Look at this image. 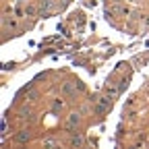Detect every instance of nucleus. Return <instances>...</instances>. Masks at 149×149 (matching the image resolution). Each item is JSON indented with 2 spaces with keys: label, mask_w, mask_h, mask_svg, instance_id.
Returning <instances> with one entry per match:
<instances>
[{
  "label": "nucleus",
  "mask_w": 149,
  "mask_h": 149,
  "mask_svg": "<svg viewBox=\"0 0 149 149\" xmlns=\"http://www.w3.org/2000/svg\"><path fill=\"white\" fill-rule=\"evenodd\" d=\"M74 87H77V83L66 81V83L62 85V93H64V95H74Z\"/></svg>",
  "instance_id": "obj_1"
},
{
  "label": "nucleus",
  "mask_w": 149,
  "mask_h": 149,
  "mask_svg": "<svg viewBox=\"0 0 149 149\" xmlns=\"http://www.w3.org/2000/svg\"><path fill=\"white\" fill-rule=\"evenodd\" d=\"M112 108V100L110 97H100V106H97V112H106Z\"/></svg>",
  "instance_id": "obj_2"
},
{
  "label": "nucleus",
  "mask_w": 149,
  "mask_h": 149,
  "mask_svg": "<svg viewBox=\"0 0 149 149\" xmlns=\"http://www.w3.org/2000/svg\"><path fill=\"white\" fill-rule=\"evenodd\" d=\"M79 120H81V118H79V114H70V116H68V128L77 126V124H79Z\"/></svg>",
  "instance_id": "obj_3"
},
{
  "label": "nucleus",
  "mask_w": 149,
  "mask_h": 149,
  "mask_svg": "<svg viewBox=\"0 0 149 149\" xmlns=\"http://www.w3.org/2000/svg\"><path fill=\"white\" fill-rule=\"evenodd\" d=\"M27 139H29V135H27V133H19V135H17V141H19V143H25Z\"/></svg>",
  "instance_id": "obj_4"
},
{
  "label": "nucleus",
  "mask_w": 149,
  "mask_h": 149,
  "mask_svg": "<svg viewBox=\"0 0 149 149\" xmlns=\"http://www.w3.org/2000/svg\"><path fill=\"white\" fill-rule=\"evenodd\" d=\"M25 15H29V17H33V15H35V6H31V4H29V6L25 8Z\"/></svg>",
  "instance_id": "obj_5"
},
{
  "label": "nucleus",
  "mask_w": 149,
  "mask_h": 149,
  "mask_svg": "<svg viewBox=\"0 0 149 149\" xmlns=\"http://www.w3.org/2000/svg\"><path fill=\"white\" fill-rule=\"evenodd\" d=\"M72 145H83V137H72Z\"/></svg>",
  "instance_id": "obj_6"
},
{
  "label": "nucleus",
  "mask_w": 149,
  "mask_h": 149,
  "mask_svg": "<svg viewBox=\"0 0 149 149\" xmlns=\"http://www.w3.org/2000/svg\"><path fill=\"white\" fill-rule=\"evenodd\" d=\"M58 108H62V102L56 100V102H54V110H58Z\"/></svg>",
  "instance_id": "obj_7"
},
{
  "label": "nucleus",
  "mask_w": 149,
  "mask_h": 149,
  "mask_svg": "<svg viewBox=\"0 0 149 149\" xmlns=\"http://www.w3.org/2000/svg\"><path fill=\"white\" fill-rule=\"evenodd\" d=\"M145 23H147V25H149V17H147V19H145Z\"/></svg>",
  "instance_id": "obj_8"
}]
</instances>
